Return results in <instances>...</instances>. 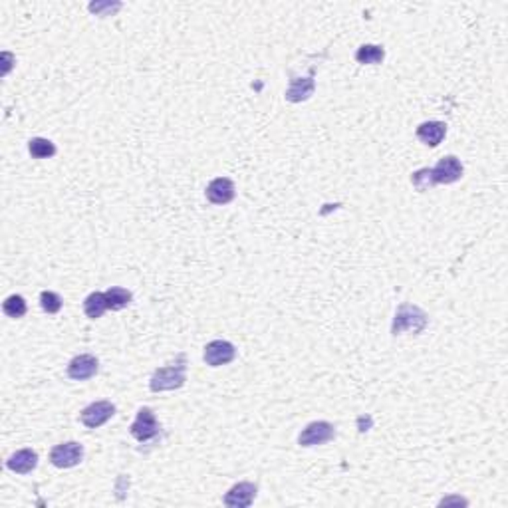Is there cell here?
<instances>
[{
	"mask_svg": "<svg viewBox=\"0 0 508 508\" xmlns=\"http://www.w3.org/2000/svg\"><path fill=\"white\" fill-rule=\"evenodd\" d=\"M98 370H100V363L94 355L82 353V355H76L72 362L68 363V377L76 379V382H85V379H92L98 374Z\"/></svg>",
	"mask_w": 508,
	"mask_h": 508,
	"instance_id": "obj_9",
	"label": "cell"
},
{
	"mask_svg": "<svg viewBox=\"0 0 508 508\" xmlns=\"http://www.w3.org/2000/svg\"><path fill=\"white\" fill-rule=\"evenodd\" d=\"M427 326V314L421 308L417 306H411V304H403L397 314H395V321H394V333L401 332H413L419 333L423 328Z\"/></svg>",
	"mask_w": 508,
	"mask_h": 508,
	"instance_id": "obj_2",
	"label": "cell"
},
{
	"mask_svg": "<svg viewBox=\"0 0 508 508\" xmlns=\"http://www.w3.org/2000/svg\"><path fill=\"white\" fill-rule=\"evenodd\" d=\"M385 58V52L382 46H375V44H363L362 48L355 52V60L360 64H382Z\"/></svg>",
	"mask_w": 508,
	"mask_h": 508,
	"instance_id": "obj_16",
	"label": "cell"
},
{
	"mask_svg": "<svg viewBox=\"0 0 508 508\" xmlns=\"http://www.w3.org/2000/svg\"><path fill=\"white\" fill-rule=\"evenodd\" d=\"M431 177L435 185H451L463 177V165L455 155H447L431 169Z\"/></svg>",
	"mask_w": 508,
	"mask_h": 508,
	"instance_id": "obj_4",
	"label": "cell"
},
{
	"mask_svg": "<svg viewBox=\"0 0 508 508\" xmlns=\"http://www.w3.org/2000/svg\"><path fill=\"white\" fill-rule=\"evenodd\" d=\"M40 306L42 310L48 312V314H58V312L62 310V298L56 292L44 290L40 294Z\"/></svg>",
	"mask_w": 508,
	"mask_h": 508,
	"instance_id": "obj_20",
	"label": "cell"
},
{
	"mask_svg": "<svg viewBox=\"0 0 508 508\" xmlns=\"http://www.w3.org/2000/svg\"><path fill=\"white\" fill-rule=\"evenodd\" d=\"M104 294L107 300V308H112V310H122L131 302V292L119 288V286H114V288L105 290Z\"/></svg>",
	"mask_w": 508,
	"mask_h": 508,
	"instance_id": "obj_17",
	"label": "cell"
},
{
	"mask_svg": "<svg viewBox=\"0 0 508 508\" xmlns=\"http://www.w3.org/2000/svg\"><path fill=\"white\" fill-rule=\"evenodd\" d=\"M119 8V4L115 2V4H110V2H105V4H90V11L95 12V14H100V12H107V11H117Z\"/></svg>",
	"mask_w": 508,
	"mask_h": 508,
	"instance_id": "obj_22",
	"label": "cell"
},
{
	"mask_svg": "<svg viewBox=\"0 0 508 508\" xmlns=\"http://www.w3.org/2000/svg\"><path fill=\"white\" fill-rule=\"evenodd\" d=\"M235 355H237V348L230 342H225V340H215V342L207 343L205 353H203L205 362L211 367L227 365L235 360Z\"/></svg>",
	"mask_w": 508,
	"mask_h": 508,
	"instance_id": "obj_8",
	"label": "cell"
},
{
	"mask_svg": "<svg viewBox=\"0 0 508 508\" xmlns=\"http://www.w3.org/2000/svg\"><path fill=\"white\" fill-rule=\"evenodd\" d=\"M115 415V405L110 403V401H94L90 403L80 415L82 423L88 429H98L102 427L104 423H107L112 417Z\"/></svg>",
	"mask_w": 508,
	"mask_h": 508,
	"instance_id": "obj_6",
	"label": "cell"
},
{
	"mask_svg": "<svg viewBox=\"0 0 508 508\" xmlns=\"http://www.w3.org/2000/svg\"><path fill=\"white\" fill-rule=\"evenodd\" d=\"M333 437H336V429H333L332 423H328V421H314V423H310L302 431L300 437H298V443L302 447H316L332 441Z\"/></svg>",
	"mask_w": 508,
	"mask_h": 508,
	"instance_id": "obj_5",
	"label": "cell"
},
{
	"mask_svg": "<svg viewBox=\"0 0 508 508\" xmlns=\"http://www.w3.org/2000/svg\"><path fill=\"white\" fill-rule=\"evenodd\" d=\"M207 199L213 205H227L235 199V183L227 177H217L208 183Z\"/></svg>",
	"mask_w": 508,
	"mask_h": 508,
	"instance_id": "obj_11",
	"label": "cell"
},
{
	"mask_svg": "<svg viewBox=\"0 0 508 508\" xmlns=\"http://www.w3.org/2000/svg\"><path fill=\"white\" fill-rule=\"evenodd\" d=\"M36 465H38V455L32 449H22L6 461V467L16 475H28L36 468Z\"/></svg>",
	"mask_w": 508,
	"mask_h": 508,
	"instance_id": "obj_12",
	"label": "cell"
},
{
	"mask_svg": "<svg viewBox=\"0 0 508 508\" xmlns=\"http://www.w3.org/2000/svg\"><path fill=\"white\" fill-rule=\"evenodd\" d=\"M83 459V447L76 441H68L62 445H56L50 451V463L58 468H72L80 465Z\"/></svg>",
	"mask_w": 508,
	"mask_h": 508,
	"instance_id": "obj_3",
	"label": "cell"
},
{
	"mask_svg": "<svg viewBox=\"0 0 508 508\" xmlns=\"http://www.w3.org/2000/svg\"><path fill=\"white\" fill-rule=\"evenodd\" d=\"M256 498V487L252 483H239L225 495V504L232 508H247Z\"/></svg>",
	"mask_w": 508,
	"mask_h": 508,
	"instance_id": "obj_10",
	"label": "cell"
},
{
	"mask_svg": "<svg viewBox=\"0 0 508 508\" xmlns=\"http://www.w3.org/2000/svg\"><path fill=\"white\" fill-rule=\"evenodd\" d=\"M105 310H107V300H105L104 292H92L83 302V312L90 320L102 318Z\"/></svg>",
	"mask_w": 508,
	"mask_h": 508,
	"instance_id": "obj_15",
	"label": "cell"
},
{
	"mask_svg": "<svg viewBox=\"0 0 508 508\" xmlns=\"http://www.w3.org/2000/svg\"><path fill=\"white\" fill-rule=\"evenodd\" d=\"M187 365L185 363H177V365H167V367H159L155 370V374L151 375V382H149V387L151 391H173V389H179L185 385V379H187Z\"/></svg>",
	"mask_w": 508,
	"mask_h": 508,
	"instance_id": "obj_1",
	"label": "cell"
},
{
	"mask_svg": "<svg viewBox=\"0 0 508 508\" xmlns=\"http://www.w3.org/2000/svg\"><path fill=\"white\" fill-rule=\"evenodd\" d=\"M2 310H4V314L8 316V318H22L24 314H26V310H28V306H26V300L22 298V296H18V294H12V296H8L6 300H4V304H2Z\"/></svg>",
	"mask_w": 508,
	"mask_h": 508,
	"instance_id": "obj_19",
	"label": "cell"
},
{
	"mask_svg": "<svg viewBox=\"0 0 508 508\" xmlns=\"http://www.w3.org/2000/svg\"><path fill=\"white\" fill-rule=\"evenodd\" d=\"M28 151L34 159H48L56 153V147L50 139H44V137H34L28 143Z\"/></svg>",
	"mask_w": 508,
	"mask_h": 508,
	"instance_id": "obj_18",
	"label": "cell"
},
{
	"mask_svg": "<svg viewBox=\"0 0 508 508\" xmlns=\"http://www.w3.org/2000/svg\"><path fill=\"white\" fill-rule=\"evenodd\" d=\"M157 433H159V423H157L155 413H153L149 407L139 409L137 419H135L134 425H131V435H134L137 441L146 443V441H151L153 437H157Z\"/></svg>",
	"mask_w": 508,
	"mask_h": 508,
	"instance_id": "obj_7",
	"label": "cell"
},
{
	"mask_svg": "<svg viewBox=\"0 0 508 508\" xmlns=\"http://www.w3.org/2000/svg\"><path fill=\"white\" fill-rule=\"evenodd\" d=\"M411 181H413L417 191H427V189H431L435 185V183H433V177H431V169H419V171H415Z\"/></svg>",
	"mask_w": 508,
	"mask_h": 508,
	"instance_id": "obj_21",
	"label": "cell"
},
{
	"mask_svg": "<svg viewBox=\"0 0 508 508\" xmlns=\"http://www.w3.org/2000/svg\"><path fill=\"white\" fill-rule=\"evenodd\" d=\"M447 135V125L443 122H425L417 127V137L429 147H437Z\"/></svg>",
	"mask_w": 508,
	"mask_h": 508,
	"instance_id": "obj_13",
	"label": "cell"
},
{
	"mask_svg": "<svg viewBox=\"0 0 508 508\" xmlns=\"http://www.w3.org/2000/svg\"><path fill=\"white\" fill-rule=\"evenodd\" d=\"M314 94V78L308 76V78H296V80H292L290 88H288V92H286V100L292 102V104H298V102H304V100H308L310 95Z\"/></svg>",
	"mask_w": 508,
	"mask_h": 508,
	"instance_id": "obj_14",
	"label": "cell"
}]
</instances>
